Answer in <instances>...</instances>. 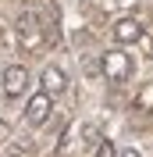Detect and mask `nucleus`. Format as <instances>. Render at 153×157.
Returning <instances> with one entry per match:
<instances>
[{"label": "nucleus", "instance_id": "1", "mask_svg": "<svg viewBox=\"0 0 153 157\" xmlns=\"http://www.w3.org/2000/svg\"><path fill=\"white\" fill-rule=\"evenodd\" d=\"M14 32H18V39H21L25 50L43 47V25H39V14H36V11H21L18 21H14Z\"/></svg>", "mask_w": 153, "mask_h": 157}, {"label": "nucleus", "instance_id": "2", "mask_svg": "<svg viewBox=\"0 0 153 157\" xmlns=\"http://www.w3.org/2000/svg\"><path fill=\"white\" fill-rule=\"evenodd\" d=\"M25 89H29V71H25V64H7V68L0 71V93L7 100L25 97Z\"/></svg>", "mask_w": 153, "mask_h": 157}, {"label": "nucleus", "instance_id": "3", "mask_svg": "<svg viewBox=\"0 0 153 157\" xmlns=\"http://www.w3.org/2000/svg\"><path fill=\"white\" fill-rule=\"evenodd\" d=\"M100 71L107 75V82H125V78L132 75V61L125 50H107L103 57H100Z\"/></svg>", "mask_w": 153, "mask_h": 157}, {"label": "nucleus", "instance_id": "4", "mask_svg": "<svg viewBox=\"0 0 153 157\" xmlns=\"http://www.w3.org/2000/svg\"><path fill=\"white\" fill-rule=\"evenodd\" d=\"M50 114H54V97H47V93L39 89L36 97L29 100V107H25V121H29L32 128H39V125L50 121Z\"/></svg>", "mask_w": 153, "mask_h": 157}, {"label": "nucleus", "instance_id": "5", "mask_svg": "<svg viewBox=\"0 0 153 157\" xmlns=\"http://www.w3.org/2000/svg\"><path fill=\"white\" fill-rule=\"evenodd\" d=\"M110 32H114L118 43H139L146 29H143V21H139V18H118Z\"/></svg>", "mask_w": 153, "mask_h": 157}, {"label": "nucleus", "instance_id": "6", "mask_svg": "<svg viewBox=\"0 0 153 157\" xmlns=\"http://www.w3.org/2000/svg\"><path fill=\"white\" fill-rule=\"evenodd\" d=\"M64 89H68V75L57 64H47V68H43V93H47V97H61Z\"/></svg>", "mask_w": 153, "mask_h": 157}, {"label": "nucleus", "instance_id": "7", "mask_svg": "<svg viewBox=\"0 0 153 157\" xmlns=\"http://www.w3.org/2000/svg\"><path fill=\"white\" fill-rule=\"evenodd\" d=\"M135 107H139V111H150V107H153V82H150V86L143 89V93H139V100H135Z\"/></svg>", "mask_w": 153, "mask_h": 157}, {"label": "nucleus", "instance_id": "8", "mask_svg": "<svg viewBox=\"0 0 153 157\" xmlns=\"http://www.w3.org/2000/svg\"><path fill=\"white\" fill-rule=\"evenodd\" d=\"M93 157H118V150H114V143H110V139H100V147H96Z\"/></svg>", "mask_w": 153, "mask_h": 157}, {"label": "nucleus", "instance_id": "9", "mask_svg": "<svg viewBox=\"0 0 153 157\" xmlns=\"http://www.w3.org/2000/svg\"><path fill=\"white\" fill-rule=\"evenodd\" d=\"M118 157H143V154H139V150H132V147H128V150H121V154H118Z\"/></svg>", "mask_w": 153, "mask_h": 157}, {"label": "nucleus", "instance_id": "10", "mask_svg": "<svg viewBox=\"0 0 153 157\" xmlns=\"http://www.w3.org/2000/svg\"><path fill=\"white\" fill-rule=\"evenodd\" d=\"M4 157H25V154H21V150H7Z\"/></svg>", "mask_w": 153, "mask_h": 157}]
</instances>
